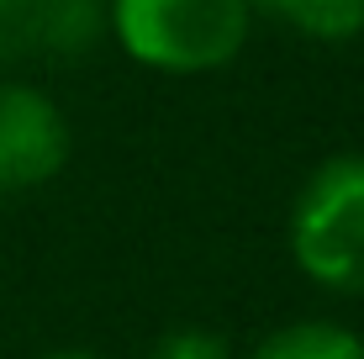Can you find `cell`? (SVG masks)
<instances>
[{
    "instance_id": "6da1fadb",
    "label": "cell",
    "mask_w": 364,
    "mask_h": 359,
    "mask_svg": "<svg viewBox=\"0 0 364 359\" xmlns=\"http://www.w3.org/2000/svg\"><path fill=\"white\" fill-rule=\"evenodd\" d=\"M248 0H106V32L122 53L164 74H211L248 43Z\"/></svg>"
},
{
    "instance_id": "7a4b0ae2",
    "label": "cell",
    "mask_w": 364,
    "mask_h": 359,
    "mask_svg": "<svg viewBox=\"0 0 364 359\" xmlns=\"http://www.w3.org/2000/svg\"><path fill=\"white\" fill-rule=\"evenodd\" d=\"M291 254L328 291L364 296V154H333L291 206Z\"/></svg>"
},
{
    "instance_id": "3957f363",
    "label": "cell",
    "mask_w": 364,
    "mask_h": 359,
    "mask_svg": "<svg viewBox=\"0 0 364 359\" xmlns=\"http://www.w3.org/2000/svg\"><path fill=\"white\" fill-rule=\"evenodd\" d=\"M69 164V122L37 85H0V191H27Z\"/></svg>"
},
{
    "instance_id": "277c9868",
    "label": "cell",
    "mask_w": 364,
    "mask_h": 359,
    "mask_svg": "<svg viewBox=\"0 0 364 359\" xmlns=\"http://www.w3.org/2000/svg\"><path fill=\"white\" fill-rule=\"evenodd\" d=\"M21 53L74 58L106 37V0H21Z\"/></svg>"
},
{
    "instance_id": "5b68a950",
    "label": "cell",
    "mask_w": 364,
    "mask_h": 359,
    "mask_svg": "<svg viewBox=\"0 0 364 359\" xmlns=\"http://www.w3.org/2000/svg\"><path fill=\"white\" fill-rule=\"evenodd\" d=\"M248 11H264L311 43H348L364 32V0H248Z\"/></svg>"
},
{
    "instance_id": "8992f818",
    "label": "cell",
    "mask_w": 364,
    "mask_h": 359,
    "mask_svg": "<svg viewBox=\"0 0 364 359\" xmlns=\"http://www.w3.org/2000/svg\"><path fill=\"white\" fill-rule=\"evenodd\" d=\"M254 359H364V338L338 323H291L274 328Z\"/></svg>"
},
{
    "instance_id": "52a82bcc",
    "label": "cell",
    "mask_w": 364,
    "mask_h": 359,
    "mask_svg": "<svg viewBox=\"0 0 364 359\" xmlns=\"http://www.w3.org/2000/svg\"><path fill=\"white\" fill-rule=\"evenodd\" d=\"M148 359H232V349L211 328H169L148 349Z\"/></svg>"
},
{
    "instance_id": "ba28073f",
    "label": "cell",
    "mask_w": 364,
    "mask_h": 359,
    "mask_svg": "<svg viewBox=\"0 0 364 359\" xmlns=\"http://www.w3.org/2000/svg\"><path fill=\"white\" fill-rule=\"evenodd\" d=\"M43 359H100V354H85V349H58V354H43Z\"/></svg>"
},
{
    "instance_id": "9c48e42d",
    "label": "cell",
    "mask_w": 364,
    "mask_h": 359,
    "mask_svg": "<svg viewBox=\"0 0 364 359\" xmlns=\"http://www.w3.org/2000/svg\"><path fill=\"white\" fill-rule=\"evenodd\" d=\"M21 6V0H0V16H11V11H16Z\"/></svg>"
},
{
    "instance_id": "30bf717a",
    "label": "cell",
    "mask_w": 364,
    "mask_h": 359,
    "mask_svg": "<svg viewBox=\"0 0 364 359\" xmlns=\"http://www.w3.org/2000/svg\"><path fill=\"white\" fill-rule=\"evenodd\" d=\"M0 195H6V191H0Z\"/></svg>"
}]
</instances>
